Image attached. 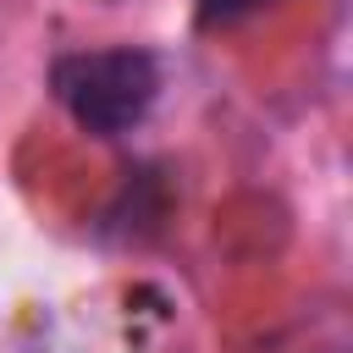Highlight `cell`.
Instances as JSON below:
<instances>
[{
    "mask_svg": "<svg viewBox=\"0 0 353 353\" xmlns=\"http://www.w3.org/2000/svg\"><path fill=\"white\" fill-rule=\"evenodd\" d=\"M50 88L61 110L94 132V138H121L132 132L154 99H160V61L132 44H105V50H77L61 55L50 72Z\"/></svg>",
    "mask_w": 353,
    "mask_h": 353,
    "instance_id": "1",
    "label": "cell"
},
{
    "mask_svg": "<svg viewBox=\"0 0 353 353\" xmlns=\"http://www.w3.org/2000/svg\"><path fill=\"white\" fill-rule=\"evenodd\" d=\"M265 0H199V28H232V22H243V17H254Z\"/></svg>",
    "mask_w": 353,
    "mask_h": 353,
    "instance_id": "2",
    "label": "cell"
}]
</instances>
